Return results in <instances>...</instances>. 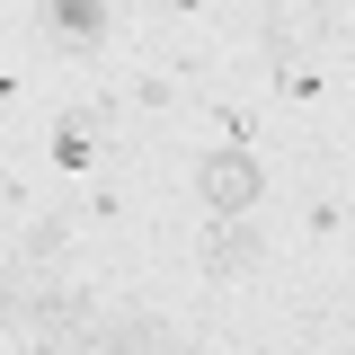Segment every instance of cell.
<instances>
[{"mask_svg": "<svg viewBox=\"0 0 355 355\" xmlns=\"http://www.w3.org/2000/svg\"><path fill=\"white\" fill-rule=\"evenodd\" d=\"M196 187H205V205H214L222 222H240L249 205H258V151L249 142H222V151H205V169H196Z\"/></svg>", "mask_w": 355, "mask_h": 355, "instance_id": "cell-1", "label": "cell"}, {"mask_svg": "<svg viewBox=\"0 0 355 355\" xmlns=\"http://www.w3.org/2000/svg\"><path fill=\"white\" fill-rule=\"evenodd\" d=\"M98 355H187V347H178L160 320H133V311L116 320V311H107V329H98Z\"/></svg>", "mask_w": 355, "mask_h": 355, "instance_id": "cell-2", "label": "cell"}, {"mask_svg": "<svg viewBox=\"0 0 355 355\" xmlns=\"http://www.w3.org/2000/svg\"><path fill=\"white\" fill-rule=\"evenodd\" d=\"M258 222H214V240H205V266L214 275H240V266H258Z\"/></svg>", "mask_w": 355, "mask_h": 355, "instance_id": "cell-3", "label": "cell"}, {"mask_svg": "<svg viewBox=\"0 0 355 355\" xmlns=\"http://www.w3.org/2000/svg\"><path fill=\"white\" fill-rule=\"evenodd\" d=\"M53 27H62V36H71V44H89V36H98V27H107V9H53Z\"/></svg>", "mask_w": 355, "mask_h": 355, "instance_id": "cell-4", "label": "cell"}]
</instances>
